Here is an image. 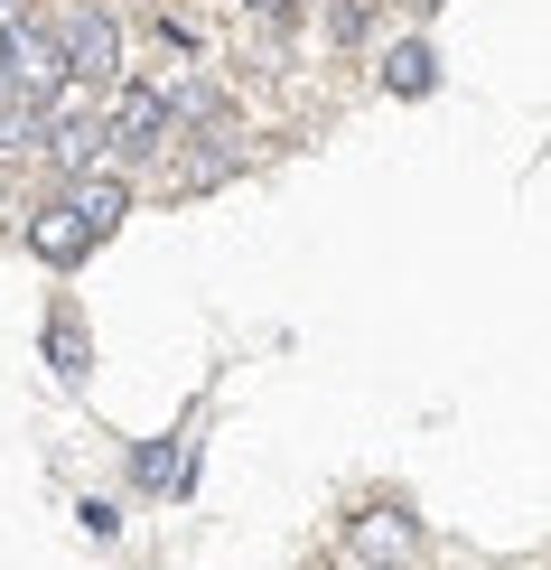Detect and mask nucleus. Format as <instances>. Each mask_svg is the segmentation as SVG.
Segmentation results:
<instances>
[{
	"instance_id": "1",
	"label": "nucleus",
	"mask_w": 551,
	"mask_h": 570,
	"mask_svg": "<svg viewBox=\"0 0 551 570\" xmlns=\"http://www.w3.org/2000/svg\"><path fill=\"white\" fill-rule=\"evenodd\" d=\"M66 76H76V66H66V38L57 29H38V19H10V29H0V85L19 94V104H57L66 94Z\"/></svg>"
},
{
	"instance_id": "4",
	"label": "nucleus",
	"mask_w": 551,
	"mask_h": 570,
	"mask_svg": "<svg viewBox=\"0 0 551 570\" xmlns=\"http://www.w3.org/2000/svg\"><path fill=\"white\" fill-rule=\"evenodd\" d=\"M29 244L47 253V263H76V253L94 244V225H85V206H76V197H57V206H38V225H29Z\"/></svg>"
},
{
	"instance_id": "8",
	"label": "nucleus",
	"mask_w": 551,
	"mask_h": 570,
	"mask_svg": "<svg viewBox=\"0 0 551 570\" xmlns=\"http://www.w3.org/2000/svg\"><path fill=\"white\" fill-rule=\"evenodd\" d=\"M244 10H253V19H272V29H281V19H291V0H244Z\"/></svg>"
},
{
	"instance_id": "7",
	"label": "nucleus",
	"mask_w": 551,
	"mask_h": 570,
	"mask_svg": "<svg viewBox=\"0 0 551 570\" xmlns=\"http://www.w3.org/2000/svg\"><path fill=\"white\" fill-rule=\"evenodd\" d=\"M402 94H430V47H393V66H383Z\"/></svg>"
},
{
	"instance_id": "6",
	"label": "nucleus",
	"mask_w": 551,
	"mask_h": 570,
	"mask_svg": "<svg viewBox=\"0 0 551 570\" xmlns=\"http://www.w3.org/2000/svg\"><path fill=\"white\" fill-rule=\"evenodd\" d=\"M76 206H85L94 234H112V225H122V206H131V187L122 178H76Z\"/></svg>"
},
{
	"instance_id": "2",
	"label": "nucleus",
	"mask_w": 551,
	"mask_h": 570,
	"mask_svg": "<svg viewBox=\"0 0 551 570\" xmlns=\"http://www.w3.org/2000/svg\"><path fill=\"white\" fill-rule=\"evenodd\" d=\"M104 140L122 159L169 150V140H178V94L169 85H122V94H112V112H104Z\"/></svg>"
},
{
	"instance_id": "3",
	"label": "nucleus",
	"mask_w": 551,
	"mask_h": 570,
	"mask_svg": "<svg viewBox=\"0 0 551 570\" xmlns=\"http://www.w3.org/2000/svg\"><path fill=\"white\" fill-rule=\"evenodd\" d=\"M66 66H76L85 94H122V19H112V10H85L76 29H66Z\"/></svg>"
},
{
	"instance_id": "5",
	"label": "nucleus",
	"mask_w": 551,
	"mask_h": 570,
	"mask_svg": "<svg viewBox=\"0 0 551 570\" xmlns=\"http://www.w3.org/2000/svg\"><path fill=\"white\" fill-rule=\"evenodd\" d=\"M412 514H365V524H355V552H365V561H402V552H412Z\"/></svg>"
}]
</instances>
